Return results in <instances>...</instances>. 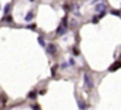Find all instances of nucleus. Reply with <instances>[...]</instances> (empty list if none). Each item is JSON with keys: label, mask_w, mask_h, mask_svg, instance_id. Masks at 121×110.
<instances>
[{"label": "nucleus", "mask_w": 121, "mask_h": 110, "mask_svg": "<svg viewBox=\"0 0 121 110\" xmlns=\"http://www.w3.org/2000/svg\"><path fill=\"white\" fill-rule=\"evenodd\" d=\"M84 84L88 90L94 89V80H93V76L90 73H84Z\"/></svg>", "instance_id": "f257e3e1"}, {"label": "nucleus", "mask_w": 121, "mask_h": 110, "mask_svg": "<svg viewBox=\"0 0 121 110\" xmlns=\"http://www.w3.org/2000/svg\"><path fill=\"white\" fill-rule=\"evenodd\" d=\"M46 50H47V53L48 54H56V51H57V46L54 44V43H50V44H47V47H46Z\"/></svg>", "instance_id": "f03ea898"}, {"label": "nucleus", "mask_w": 121, "mask_h": 110, "mask_svg": "<svg viewBox=\"0 0 121 110\" xmlns=\"http://www.w3.org/2000/svg\"><path fill=\"white\" fill-rule=\"evenodd\" d=\"M64 33H67V26L60 24V26L57 27V30H56V34H57V36H63Z\"/></svg>", "instance_id": "7ed1b4c3"}, {"label": "nucleus", "mask_w": 121, "mask_h": 110, "mask_svg": "<svg viewBox=\"0 0 121 110\" xmlns=\"http://www.w3.org/2000/svg\"><path fill=\"white\" fill-rule=\"evenodd\" d=\"M104 9H105V3H103V2H98V3L95 5V7H94V12H98V14H100V13L105 12Z\"/></svg>", "instance_id": "20e7f679"}, {"label": "nucleus", "mask_w": 121, "mask_h": 110, "mask_svg": "<svg viewBox=\"0 0 121 110\" xmlns=\"http://www.w3.org/2000/svg\"><path fill=\"white\" fill-rule=\"evenodd\" d=\"M33 17H34V13H33V10H30V12L26 14V17H24V22H31V20H33Z\"/></svg>", "instance_id": "39448f33"}, {"label": "nucleus", "mask_w": 121, "mask_h": 110, "mask_svg": "<svg viewBox=\"0 0 121 110\" xmlns=\"http://www.w3.org/2000/svg\"><path fill=\"white\" fill-rule=\"evenodd\" d=\"M120 66H121V62H117V63H114V64H111V66L108 67V70H110V72H114V70H117V69H120Z\"/></svg>", "instance_id": "423d86ee"}, {"label": "nucleus", "mask_w": 121, "mask_h": 110, "mask_svg": "<svg viewBox=\"0 0 121 110\" xmlns=\"http://www.w3.org/2000/svg\"><path fill=\"white\" fill-rule=\"evenodd\" d=\"M37 41H39V44H40L41 47H47V44H46V41H44V39H43L41 36H40V37L37 39Z\"/></svg>", "instance_id": "0eeeda50"}, {"label": "nucleus", "mask_w": 121, "mask_h": 110, "mask_svg": "<svg viewBox=\"0 0 121 110\" xmlns=\"http://www.w3.org/2000/svg\"><path fill=\"white\" fill-rule=\"evenodd\" d=\"M77 104H78L80 110H86V107H87V104H86V103H84L83 100H78V103H77Z\"/></svg>", "instance_id": "6e6552de"}, {"label": "nucleus", "mask_w": 121, "mask_h": 110, "mask_svg": "<svg viewBox=\"0 0 121 110\" xmlns=\"http://www.w3.org/2000/svg\"><path fill=\"white\" fill-rule=\"evenodd\" d=\"M36 96H37V92H36V90H33V92H30V93L27 94L29 99H33V97H36Z\"/></svg>", "instance_id": "1a4fd4ad"}, {"label": "nucleus", "mask_w": 121, "mask_h": 110, "mask_svg": "<svg viewBox=\"0 0 121 110\" xmlns=\"http://www.w3.org/2000/svg\"><path fill=\"white\" fill-rule=\"evenodd\" d=\"M27 27H29L30 30H36V29H37V26H36V23H30V24H29Z\"/></svg>", "instance_id": "9d476101"}, {"label": "nucleus", "mask_w": 121, "mask_h": 110, "mask_svg": "<svg viewBox=\"0 0 121 110\" xmlns=\"http://www.w3.org/2000/svg\"><path fill=\"white\" fill-rule=\"evenodd\" d=\"M110 13H111V14H115V16H120V14H121V12H120V10H111Z\"/></svg>", "instance_id": "9b49d317"}, {"label": "nucleus", "mask_w": 121, "mask_h": 110, "mask_svg": "<svg viewBox=\"0 0 121 110\" xmlns=\"http://www.w3.org/2000/svg\"><path fill=\"white\" fill-rule=\"evenodd\" d=\"M9 9H10V5H6V7H4V16L9 13Z\"/></svg>", "instance_id": "f8f14e48"}, {"label": "nucleus", "mask_w": 121, "mask_h": 110, "mask_svg": "<svg viewBox=\"0 0 121 110\" xmlns=\"http://www.w3.org/2000/svg\"><path fill=\"white\" fill-rule=\"evenodd\" d=\"M67 67H69V63H67V62H64V63L61 64V69L64 70V69H67Z\"/></svg>", "instance_id": "ddd939ff"}, {"label": "nucleus", "mask_w": 121, "mask_h": 110, "mask_svg": "<svg viewBox=\"0 0 121 110\" xmlns=\"http://www.w3.org/2000/svg\"><path fill=\"white\" fill-rule=\"evenodd\" d=\"M69 63H70L71 66H74V59H73V57H70V59H69Z\"/></svg>", "instance_id": "4468645a"}, {"label": "nucleus", "mask_w": 121, "mask_h": 110, "mask_svg": "<svg viewBox=\"0 0 121 110\" xmlns=\"http://www.w3.org/2000/svg\"><path fill=\"white\" fill-rule=\"evenodd\" d=\"M6 22H13V17H4Z\"/></svg>", "instance_id": "2eb2a0df"}, {"label": "nucleus", "mask_w": 121, "mask_h": 110, "mask_svg": "<svg viewBox=\"0 0 121 110\" xmlns=\"http://www.w3.org/2000/svg\"><path fill=\"white\" fill-rule=\"evenodd\" d=\"M104 16H105V12H103V13H100V14H98V17H100V19H101V17H104Z\"/></svg>", "instance_id": "dca6fc26"}, {"label": "nucleus", "mask_w": 121, "mask_h": 110, "mask_svg": "<svg viewBox=\"0 0 121 110\" xmlns=\"http://www.w3.org/2000/svg\"><path fill=\"white\" fill-rule=\"evenodd\" d=\"M120 60H121V56H120Z\"/></svg>", "instance_id": "f3484780"}]
</instances>
